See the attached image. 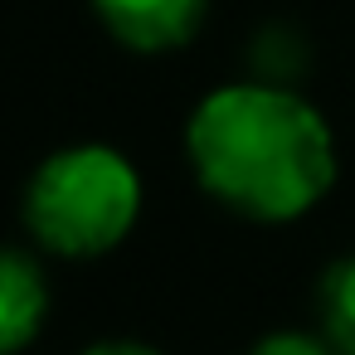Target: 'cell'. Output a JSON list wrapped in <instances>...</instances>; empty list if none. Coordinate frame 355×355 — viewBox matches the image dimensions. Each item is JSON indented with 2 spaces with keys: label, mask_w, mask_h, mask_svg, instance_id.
<instances>
[{
  "label": "cell",
  "mask_w": 355,
  "mask_h": 355,
  "mask_svg": "<svg viewBox=\"0 0 355 355\" xmlns=\"http://www.w3.org/2000/svg\"><path fill=\"white\" fill-rule=\"evenodd\" d=\"M185 156L205 195L258 224L302 219L336 185L326 117L277 83L214 88L185 122Z\"/></svg>",
  "instance_id": "cell-1"
},
{
  "label": "cell",
  "mask_w": 355,
  "mask_h": 355,
  "mask_svg": "<svg viewBox=\"0 0 355 355\" xmlns=\"http://www.w3.org/2000/svg\"><path fill=\"white\" fill-rule=\"evenodd\" d=\"M141 209V180L112 146L54 151L25 190V229L59 258H98L117 248Z\"/></svg>",
  "instance_id": "cell-2"
},
{
  "label": "cell",
  "mask_w": 355,
  "mask_h": 355,
  "mask_svg": "<svg viewBox=\"0 0 355 355\" xmlns=\"http://www.w3.org/2000/svg\"><path fill=\"white\" fill-rule=\"evenodd\" d=\"M209 0H93L98 20L107 25V35L137 54H166L180 49L200 20H205Z\"/></svg>",
  "instance_id": "cell-3"
},
{
  "label": "cell",
  "mask_w": 355,
  "mask_h": 355,
  "mask_svg": "<svg viewBox=\"0 0 355 355\" xmlns=\"http://www.w3.org/2000/svg\"><path fill=\"white\" fill-rule=\"evenodd\" d=\"M49 316V282L35 253H25L20 243L6 248V263H0V350L20 355L40 326Z\"/></svg>",
  "instance_id": "cell-4"
},
{
  "label": "cell",
  "mask_w": 355,
  "mask_h": 355,
  "mask_svg": "<svg viewBox=\"0 0 355 355\" xmlns=\"http://www.w3.org/2000/svg\"><path fill=\"white\" fill-rule=\"evenodd\" d=\"M316 316L321 340L336 355H355V253L336 258L316 282Z\"/></svg>",
  "instance_id": "cell-5"
},
{
  "label": "cell",
  "mask_w": 355,
  "mask_h": 355,
  "mask_svg": "<svg viewBox=\"0 0 355 355\" xmlns=\"http://www.w3.org/2000/svg\"><path fill=\"white\" fill-rule=\"evenodd\" d=\"M248 355H336L326 340L316 336H302V331H277V336H263Z\"/></svg>",
  "instance_id": "cell-6"
},
{
  "label": "cell",
  "mask_w": 355,
  "mask_h": 355,
  "mask_svg": "<svg viewBox=\"0 0 355 355\" xmlns=\"http://www.w3.org/2000/svg\"><path fill=\"white\" fill-rule=\"evenodd\" d=\"M83 355H161V350H151V345H141V340H98V345H88Z\"/></svg>",
  "instance_id": "cell-7"
}]
</instances>
